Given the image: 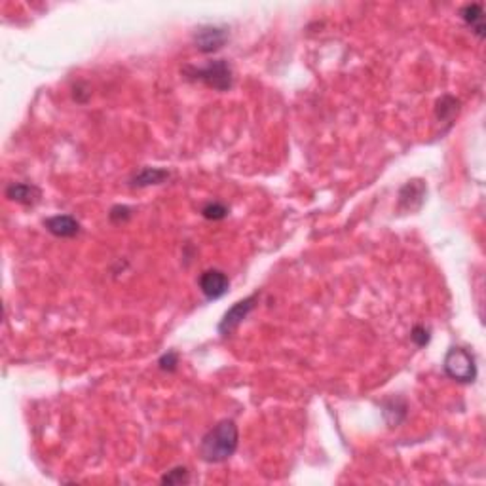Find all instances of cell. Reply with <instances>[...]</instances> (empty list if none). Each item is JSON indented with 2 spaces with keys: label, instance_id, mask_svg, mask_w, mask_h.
Wrapping results in <instances>:
<instances>
[{
  "label": "cell",
  "instance_id": "277c9868",
  "mask_svg": "<svg viewBox=\"0 0 486 486\" xmlns=\"http://www.w3.org/2000/svg\"><path fill=\"white\" fill-rule=\"evenodd\" d=\"M257 300H258V295L247 296V298H243V300L234 304V306L224 314V317L221 319V323H219V332H221L222 336H228L230 332L236 331L237 327L243 323V319L249 316L251 309L257 306Z\"/></svg>",
  "mask_w": 486,
  "mask_h": 486
},
{
  "label": "cell",
  "instance_id": "9c48e42d",
  "mask_svg": "<svg viewBox=\"0 0 486 486\" xmlns=\"http://www.w3.org/2000/svg\"><path fill=\"white\" fill-rule=\"evenodd\" d=\"M424 198H426V186H424V183H422V181H411V183H406L405 186L401 188L399 206L403 207V209H406V211H414V199H416V204L422 207Z\"/></svg>",
  "mask_w": 486,
  "mask_h": 486
},
{
  "label": "cell",
  "instance_id": "9a60e30c",
  "mask_svg": "<svg viewBox=\"0 0 486 486\" xmlns=\"http://www.w3.org/2000/svg\"><path fill=\"white\" fill-rule=\"evenodd\" d=\"M411 339H413V342L418 348L427 346V342H429V329H426L424 325H416L413 332H411Z\"/></svg>",
  "mask_w": 486,
  "mask_h": 486
},
{
  "label": "cell",
  "instance_id": "e0dca14e",
  "mask_svg": "<svg viewBox=\"0 0 486 486\" xmlns=\"http://www.w3.org/2000/svg\"><path fill=\"white\" fill-rule=\"evenodd\" d=\"M109 217H111L112 222L127 221V219L132 217V209H129V207H125V206H116V207H112V211Z\"/></svg>",
  "mask_w": 486,
  "mask_h": 486
},
{
  "label": "cell",
  "instance_id": "8992f818",
  "mask_svg": "<svg viewBox=\"0 0 486 486\" xmlns=\"http://www.w3.org/2000/svg\"><path fill=\"white\" fill-rule=\"evenodd\" d=\"M226 40H228V30L224 27H201L194 35V44H196L199 52L204 53L221 50Z\"/></svg>",
  "mask_w": 486,
  "mask_h": 486
},
{
  "label": "cell",
  "instance_id": "4fadbf2b",
  "mask_svg": "<svg viewBox=\"0 0 486 486\" xmlns=\"http://www.w3.org/2000/svg\"><path fill=\"white\" fill-rule=\"evenodd\" d=\"M201 215H204L206 219H209V221H221V219H224V217L228 215V207L222 206L219 201H211V204L204 206Z\"/></svg>",
  "mask_w": 486,
  "mask_h": 486
},
{
  "label": "cell",
  "instance_id": "ba28073f",
  "mask_svg": "<svg viewBox=\"0 0 486 486\" xmlns=\"http://www.w3.org/2000/svg\"><path fill=\"white\" fill-rule=\"evenodd\" d=\"M6 198L17 201L21 206H37L40 198H42V192L35 184L14 183L6 188Z\"/></svg>",
  "mask_w": 486,
  "mask_h": 486
},
{
  "label": "cell",
  "instance_id": "5b68a950",
  "mask_svg": "<svg viewBox=\"0 0 486 486\" xmlns=\"http://www.w3.org/2000/svg\"><path fill=\"white\" fill-rule=\"evenodd\" d=\"M199 291L206 295V298L209 300H217L228 293L230 280L228 276L221 270H206V272L199 276L198 280Z\"/></svg>",
  "mask_w": 486,
  "mask_h": 486
},
{
  "label": "cell",
  "instance_id": "7a4b0ae2",
  "mask_svg": "<svg viewBox=\"0 0 486 486\" xmlns=\"http://www.w3.org/2000/svg\"><path fill=\"white\" fill-rule=\"evenodd\" d=\"M184 74L192 80L204 82L206 86L217 89V91H226L234 84L232 66L224 60L209 61L206 66H184Z\"/></svg>",
  "mask_w": 486,
  "mask_h": 486
},
{
  "label": "cell",
  "instance_id": "30bf717a",
  "mask_svg": "<svg viewBox=\"0 0 486 486\" xmlns=\"http://www.w3.org/2000/svg\"><path fill=\"white\" fill-rule=\"evenodd\" d=\"M460 15L477 37L485 38V10H483V4H467V6L462 8Z\"/></svg>",
  "mask_w": 486,
  "mask_h": 486
},
{
  "label": "cell",
  "instance_id": "7c38bea8",
  "mask_svg": "<svg viewBox=\"0 0 486 486\" xmlns=\"http://www.w3.org/2000/svg\"><path fill=\"white\" fill-rule=\"evenodd\" d=\"M163 485H186L190 483V473L186 467H175L162 477Z\"/></svg>",
  "mask_w": 486,
  "mask_h": 486
},
{
  "label": "cell",
  "instance_id": "5bb4252c",
  "mask_svg": "<svg viewBox=\"0 0 486 486\" xmlns=\"http://www.w3.org/2000/svg\"><path fill=\"white\" fill-rule=\"evenodd\" d=\"M456 111H458V101L454 99L452 103H450V107L447 105V96L442 97L441 101L437 103V116L441 120H447V118H452L454 114H456Z\"/></svg>",
  "mask_w": 486,
  "mask_h": 486
},
{
  "label": "cell",
  "instance_id": "2e32d148",
  "mask_svg": "<svg viewBox=\"0 0 486 486\" xmlns=\"http://www.w3.org/2000/svg\"><path fill=\"white\" fill-rule=\"evenodd\" d=\"M158 365H160V368H162V370L173 372V370H175L179 365V355L175 354V352H168V354H163L162 357H160Z\"/></svg>",
  "mask_w": 486,
  "mask_h": 486
},
{
  "label": "cell",
  "instance_id": "3957f363",
  "mask_svg": "<svg viewBox=\"0 0 486 486\" xmlns=\"http://www.w3.org/2000/svg\"><path fill=\"white\" fill-rule=\"evenodd\" d=\"M444 372L460 384H471L477 378V365L465 348H450L449 354L444 355Z\"/></svg>",
  "mask_w": 486,
  "mask_h": 486
},
{
  "label": "cell",
  "instance_id": "8fae6325",
  "mask_svg": "<svg viewBox=\"0 0 486 486\" xmlns=\"http://www.w3.org/2000/svg\"><path fill=\"white\" fill-rule=\"evenodd\" d=\"M170 177V171L160 170V168H143V170L133 177V186H148V184H160Z\"/></svg>",
  "mask_w": 486,
  "mask_h": 486
},
{
  "label": "cell",
  "instance_id": "6da1fadb",
  "mask_svg": "<svg viewBox=\"0 0 486 486\" xmlns=\"http://www.w3.org/2000/svg\"><path fill=\"white\" fill-rule=\"evenodd\" d=\"M237 426L232 420L219 422L213 429H209L199 442V454L209 464H221L234 456L237 449Z\"/></svg>",
  "mask_w": 486,
  "mask_h": 486
},
{
  "label": "cell",
  "instance_id": "52a82bcc",
  "mask_svg": "<svg viewBox=\"0 0 486 486\" xmlns=\"http://www.w3.org/2000/svg\"><path fill=\"white\" fill-rule=\"evenodd\" d=\"M46 230L57 237H74L80 232V222L71 215H55L44 221Z\"/></svg>",
  "mask_w": 486,
  "mask_h": 486
}]
</instances>
